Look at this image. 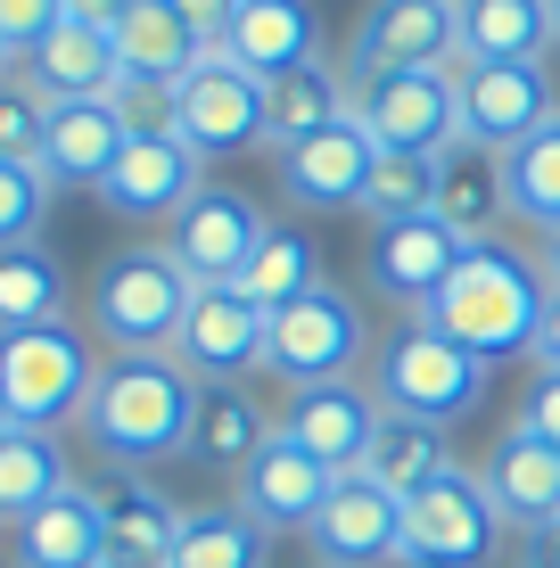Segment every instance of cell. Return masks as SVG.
<instances>
[{
  "label": "cell",
  "instance_id": "cb8c5ba5",
  "mask_svg": "<svg viewBox=\"0 0 560 568\" xmlns=\"http://www.w3.org/2000/svg\"><path fill=\"white\" fill-rule=\"evenodd\" d=\"M132 124L115 100H58L50 108V132H42V173L58 190H100L108 165L124 156Z\"/></svg>",
  "mask_w": 560,
  "mask_h": 568
},
{
  "label": "cell",
  "instance_id": "681fc988",
  "mask_svg": "<svg viewBox=\"0 0 560 568\" xmlns=\"http://www.w3.org/2000/svg\"><path fill=\"white\" fill-rule=\"evenodd\" d=\"M552 33H560V0H552Z\"/></svg>",
  "mask_w": 560,
  "mask_h": 568
},
{
  "label": "cell",
  "instance_id": "f6af8a7d",
  "mask_svg": "<svg viewBox=\"0 0 560 568\" xmlns=\"http://www.w3.org/2000/svg\"><path fill=\"white\" fill-rule=\"evenodd\" d=\"M190 17H198V33L206 42H223V17H231V0H182Z\"/></svg>",
  "mask_w": 560,
  "mask_h": 568
},
{
  "label": "cell",
  "instance_id": "d4e9b609",
  "mask_svg": "<svg viewBox=\"0 0 560 568\" xmlns=\"http://www.w3.org/2000/svg\"><path fill=\"white\" fill-rule=\"evenodd\" d=\"M461 17V67H544L552 0H454Z\"/></svg>",
  "mask_w": 560,
  "mask_h": 568
},
{
  "label": "cell",
  "instance_id": "7bdbcfd3",
  "mask_svg": "<svg viewBox=\"0 0 560 568\" xmlns=\"http://www.w3.org/2000/svg\"><path fill=\"white\" fill-rule=\"evenodd\" d=\"M536 371H560V288L544 297V322H536Z\"/></svg>",
  "mask_w": 560,
  "mask_h": 568
},
{
  "label": "cell",
  "instance_id": "4fadbf2b",
  "mask_svg": "<svg viewBox=\"0 0 560 568\" xmlns=\"http://www.w3.org/2000/svg\"><path fill=\"white\" fill-rule=\"evenodd\" d=\"M198 190H206V156L190 149L182 132H132L124 156L108 165L100 199L124 214V223H173Z\"/></svg>",
  "mask_w": 560,
  "mask_h": 568
},
{
  "label": "cell",
  "instance_id": "8992f818",
  "mask_svg": "<svg viewBox=\"0 0 560 568\" xmlns=\"http://www.w3.org/2000/svg\"><path fill=\"white\" fill-rule=\"evenodd\" d=\"M371 355V322L346 288H305L297 305L273 313V346H264V371L297 396V387H330V379H355V363Z\"/></svg>",
  "mask_w": 560,
  "mask_h": 568
},
{
  "label": "cell",
  "instance_id": "7402d4cb",
  "mask_svg": "<svg viewBox=\"0 0 560 568\" xmlns=\"http://www.w3.org/2000/svg\"><path fill=\"white\" fill-rule=\"evenodd\" d=\"M108 33H115V58H124V83H165V91L215 50L182 0H124Z\"/></svg>",
  "mask_w": 560,
  "mask_h": 568
},
{
  "label": "cell",
  "instance_id": "44dd1931",
  "mask_svg": "<svg viewBox=\"0 0 560 568\" xmlns=\"http://www.w3.org/2000/svg\"><path fill=\"white\" fill-rule=\"evenodd\" d=\"M17 83L33 91V100H115V83H124V58H115V33L108 26H83V17H67L58 33H42L26 58H17Z\"/></svg>",
  "mask_w": 560,
  "mask_h": 568
},
{
  "label": "cell",
  "instance_id": "83f0119b",
  "mask_svg": "<svg viewBox=\"0 0 560 568\" xmlns=\"http://www.w3.org/2000/svg\"><path fill=\"white\" fill-rule=\"evenodd\" d=\"M264 437H273V413H264L247 387H198V413H190V445L182 454L198 469L240 478V469L264 454Z\"/></svg>",
  "mask_w": 560,
  "mask_h": 568
},
{
  "label": "cell",
  "instance_id": "bcb514c9",
  "mask_svg": "<svg viewBox=\"0 0 560 568\" xmlns=\"http://www.w3.org/2000/svg\"><path fill=\"white\" fill-rule=\"evenodd\" d=\"M115 9L124 0H67V17H83V26H115Z\"/></svg>",
  "mask_w": 560,
  "mask_h": 568
},
{
  "label": "cell",
  "instance_id": "60d3db41",
  "mask_svg": "<svg viewBox=\"0 0 560 568\" xmlns=\"http://www.w3.org/2000/svg\"><path fill=\"white\" fill-rule=\"evenodd\" d=\"M115 108H124L132 132H173V91L165 83H115Z\"/></svg>",
  "mask_w": 560,
  "mask_h": 568
},
{
  "label": "cell",
  "instance_id": "5b68a950",
  "mask_svg": "<svg viewBox=\"0 0 560 568\" xmlns=\"http://www.w3.org/2000/svg\"><path fill=\"white\" fill-rule=\"evenodd\" d=\"M91 338L74 322H42V329H0V420L9 428H67L91 404Z\"/></svg>",
  "mask_w": 560,
  "mask_h": 568
},
{
  "label": "cell",
  "instance_id": "b9f144b4",
  "mask_svg": "<svg viewBox=\"0 0 560 568\" xmlns=\"http://www.w3.org/2000/svg\"><path fill=\"white\" fill-rule=\"evenodd\" d=\"M519 428H536L544 445H560V371H536L528 404H519Z\"/></svg>",
  "mask_w": 560,
  "mask_h": 568
},
{
  "label": "cell",
  "instance_id": "52a82bcc",
  "mask_svg": "<svg viewBox=\"0 0 560 568\" xmlns=\"http://www.w3.org/2000/svg\"><path fill=\"white\" fill-rule=\"evenodd\" d=\"M355 124L379 149H413V156H454L461 149V91L454 67H379L355 74Z\"/></svg>",
  "mask_w": 560,
  "mask_h": 568
},
{
  "label": "cell",
  "instance_id": "9c48e42d",
  "mask_svg": "<svg viewBox=\"0 0 560 568\" xmlns=\"http://www.w3.org/2000/svg\"><path fill=\"white\" fill-rule=\"evenodd\" d=\"M503 544V511L487 503V478L446 469L404 503V560L396 568H487Z\"/></svg>",
  "mask_w": 560,
  "mask_h": 568
},
{
  "label": "cell",
  "instance_id": "5bb4252c",
  "mask_svg": "<svg viewBox=\"0 0 560 568\" xmlns=\"http://www.w3.org/2000/svg\"><path fill=\"white\" fill-rule=\"evenodd\" d=\"M305 536H314L322 568H396L404 560V495H388L363 469H346Z\"/></svg>",
  "mask_w": 560,
  "mask_h": 568
},
{
  "label": "cell",
  "instance_id": "e0dca14e",
  "mask_svg": "<svg viewBox=\"0 0 560 568\" xmlns=\"http://www.w3.org/2000/svg\"><path fill=\"white\" fill-rule=\"evenodd\" d=\"M273 165H281L288 206H305V214H338V206H363V182H371V165H379V141L355 124V115H346V124L314 132V141L273 149Z\"/></svg>",
  "mask_w": 560,
  "mask_h": 568
},
{
  "label": "cell",
  "instance_id": "d6a6232c",
  "mask_svg": "<svg viewBox=\"0 0 560 568\" xmlns=\"http://www.w3.org/2000/svg\"><path fill=\"white\" fill-rule=\"evenodd\" d=\"M240 297H256L264 313H281V305H297L305 288H322V247H314V231H297V223H273L256 240V256H247L240 281Z\"/></svg>",
  "mask_w": 560,
  "mask_h": 568
},
{
  "label": "cell",
  "instance_id": "8fae6325",
  "mask_svg": "<svg viewBox=\"0 0 560 568\" xmlns=\"http://www.w3.org/2000/svg\"><path fill=\"white\" fill-rule=\"evenodd\" d=\"M264 346H273V313L256 297H240V288H198L182 338H173V363L198 387H240L247 371H264Z\"/></svg>",
  "mask_w": 560,
  "mask_h": 568
},
{
  "label": "cell",
  "instance_id": "2e32d148",
  "mask_svg": "<svg viewBox=\"0 0 560 568\" xmlns=\"http://www.w3.org/2000/svg\"><path fill=\"white\" fill-rule=\"evenodd\" d=\"M379 67H461V17L454 0H371L346 50V74Z\"/></svg>",
  "mask_w": 560,
  "mask_h": 568
},
{
  "label": "cell",
  "instance_id": "f35d334b",
  "mask_svg": "<svg viewBox=\"0 0 560 568\" xmlns=\"http://www.w3.org/2000/svg\"><path fill=\"white\" fill-rule=\"evenodd\" d=\"M42 132H50V100H33L26 83H0V156L9 165H42Z\"/></svg>",
  "mask_w": 560,
  "mask_h": 568
},
{
  "label": "cell",
  "instance_id": "484cf974",
  "mask_svg": "<svg viewBox=\"0 0 560 568\" xmlns=\"http://www.w3.org/2000/svg\"><path fill=\"white\" fill-rule=\"evenodd\" d=\"M100 560H108L100 486H67L33 519H17V568H100Z\"/></svg>",
  "mask_w": 560,
  "mask_h": 568
},
{
  "label": "cell",
  "instance_id": "ac0fdd59",
  "mask_svg": "<svg viewBox=\"0 0 560 568\" xmlns=\"http://www.w3.org/2000/svg\"><path fill=\"white\" fill-rule=\"evenodd\" d=\"M330 486H338V469H322L305 445H288L281 428H273V437H264V454L240 469V495H231V503H240L264 536H305L314 511L330 503Z\"/></svg>",
  "mask_w": 560,
  "mask_h": 568
},
{
  "label": "cell",
  "instance_id": "6da1fadb",
  "mask_svg": "<svg viewBox=\"0 0 560 568\" xmlns=\"http://www.w3.org/2000/svg\"><path fill=\"white\" fill-rule=\"evenodd\" d=\"M544 297H552V281H544V264H536V256H519V247H503V240H478L420 322H437L454 346H470V355L495 371L511 355H536Z\"/></svg>",
  "mask_w": 560,
  "mask_h": 568
},
{
  "label": "cell",
  "instance_id": "f1b7e54d",
  "mask_svg": "<svg viewBox=\"0 0 560 568\" xmlns=\"http://www.w3.org/2000/svg\"><path fill=\"white\" fill-rule=\"evenodd\" d=\"M363 478H379L388 495L413 503L420 486H437L454 469V445H446V428H429V420H404V413H379L371 428V445H363Z\"/></svg>",
  "mask_w": 560,
  "mask_h": 568
},
{
  "label": "cell",
  "instance_id": "e575fe53",
  "mask_svg": "<svg viewBox=\"0 0 560 568\" xmlns=\"http://www.w3.org/2000/svg\"><path fill=\"white\" fill-rule=\"evenodd\" d=\"M437 214L461 231V240H495V223L511 214L503 199V156H487V149H454L446 156V182H437Z\"/></svg>",
  "mask_w": 560,
  "mask_h": 568
},
{
  "label": "cell",
  "instance_id": "ffe728a7",
  "mask_svg": "<svg viewBox=\"0 0 560 568\" xmlns=\"http://www.w3.org/2000/svg\"><path fill=\"white\" fill-rule=\"evenodd\" d=\"M273 428L288 445H305L322 469H355L363 462V445H371V428H379V396L371 387H355V379H330V387H297V396L273 413Z\"/></svg>",
  "mask_w": 560,
  "mask_h": 568
},
{
  "label": "cell",
  "instance_id": "3957f363",
  "mask_svg": "<svg viewBox=\"0 0 560 568\" xmlns=\"http://www.w3.org/2000/svg\"><path fill=\"white\" fill-rule=\"evenodd\" d=\"M190 297H198V281L165 256V240L115 247L100 264V281H91V329L115 355H173V338L190 322Z\"/></svg>",
  "mask_w": 560,
  "mask_h": 568
},
{
  "label": "cell",
  "instance_id": "30bf717a",
  "mask_svg": "<svg viewBox=\"0 0 560 568\" xmlns=\"http://www.w3.org/2000/svg\"><path fill=\"white\" fill-rule=\"evenodd\" d=\"M264 206L247 199V190H223V182H206L198 199H190L182 214L165 223V256L190 272L198 288H231L247 272V256H256V240H264Z\"/></svg>",
  "mask_w": 560,
  "mask_h": 568
},
{
  "label": "cell",
  "instance_id": "7a4b0ae2",
  "mask_svg": "<svg viewBox=\"0 0 560 568\" xmlns=\"http://www.w3.org/2000/svg\"><path fill=\"white\" fill-rule=\"evenodd\" d=\"M190 413H198V379L173 355H108L100 379H91L83 428L108 462L149 469V462H173L190 445Z\"/></svg>",
  "mask_w": 560,
  "mask_h": 568
},
{
  "label": "cell",
  "instance_id": "74e56055",
  "mask_svg": "<svg viewBox=\"0 0 560 568\" xmlns=\"http://www.w3.org/2000/svg\"><path fill=\"white\" fill-rule=\"evenodd\" d=\"M50 173L42 165H9L0 156V247H26V240H42V214H50Z\"/></svg>",
  "mask_w": 560,
  "mask_h": 568
},
{
  "label": "cell",
  "instance_id": "277c9868",
  "mask_svg": "<svg viewBox=\"0 0 560 568\" xmlns=\"http://www.w3.org/2000/svg\"><path fill=\"white\" fill-rule=\"evenodd\" d=\"M371 396H379V413L454 428L461 413H478V396H487V363H478L470 346H454L437 322L404 313V329L371 355Z\"/></svg>",
  "mask_w": 560,
  "mask_h": 568
},
{
  "label": "cell",
  "instance_id": "9a60e30c",
  "mask_svg": "<svg viewBox=\"0 0 560 568\" xmlns=\"http://www.w3.org/2000/svg\"><path fill=\"white\" fill-rule=\"evenodd\" d=\"M470 240L446 223V214H404V223H371V288L404 313H429L437 288L461 272Z\"/></svg>",
  "mask_w": 560,
  "mask_h": 568
},
{
  "label": "cell",
  "instance_id": "1f68e13d",
  "mask_svg": "<svg viewBox=\"0 0 560 568\" xmlns=\"http://www.w3.org/2000/svg\"><path fill=\"white\" fill-rule=\"evenodd\" d=\"M165 568H273V536L240 503H206V511H182Z\"/></svg>",
  "mask_w": 560,
  "mask_h": 568
},
{
  "label": "cell",
  "instance_id": "ba28073f",
  "mask_svg": "<svg viewBox=\"0 0 560 568\" xmlns=\"http://www.w3.org/2000/svg\"><path fill=\"white\" fill-rule=\"evenodd\" d=\"M173 132L215 165L256 141H273V83H256L247 67H231L223 50H206L198 67L173 83Z\"/></svg>",
  "mask_w": 560,
  "mask_h": 568
},
{
  "label": "cell",
  "instance_id": "ee69618b",
  "mask_svg": "<svg viewBox=\"0 0 560 568\" xmlns=\"http://www.w3.org/2000/svg\"><path fill=\"white\" fill-rule=\"evenodd\" d=\"M519 552H528V568H560V519H552V527H528V536H519Z\"/></svg>",
  "mask_w": 560,
  "mask_h": 568
},
{
  "label": "cell",
  "instance_id": "836d02e7",
  "mask_svg": "<svg viewBox=\"0 0 560 568\" xmlns=\"http://www.w3.org/2000/svg\"><path fill=\"white\" fill-rule=\"evenodd\" d=\"M42 322H67V264L42 240L0 247V329H42Z\"/></svg>",
  "mask_w": 560,
  "mask_h": 568
},
{
  "label": "cell",
  "instance_id": "4316f807",
  "mask_svg": "<svg viewBox=\"0 0 560 568\" xmlns=\"http://www.w3.org/2000/svg\"><path fill=\"white\" fill-rule=\"evenodd\" d=\"M100 519H108V560H115V568H165V560H173L182 503L157 495L149 478H115V486H100Z\"/></svg>",
  "mask_w": 560,
  "mask_h": 568
},
{
  "label": "cell",
  "instance_id": "ab89813d",
  "mask_svg": "<svg viewBox=\"0 0 560 568\" xmlns=\"http://www.w3.org/2000/svg\"><path fill=\"white\" fill-rule=\"evenodd\" d=\"M58 26H67V0H0V42H9V58H26Z\"/></svg>",
  "mask_w": 560,
  "mask_h": 568
},
{
  "label": "cell",
  "instance_id": "7dc6e473",
  "mask_svg": "<svg viewBox=\"0 0 560 568\" xmlns=\"http://www.w3.org/2000/svg\"><path fill=\"white\" fill-rule=\"evenodd\" d=\"M536 264H544V281L560 288V231H544V256H536Z\"/></svg>",
  "mask_w": 560,
  "mask_h": 568
},
{
  "label": "cell",
  "instance_id": "d6986e66",
  "mask_svg": "<svg viewBox=\"0 0 560 568\" xmlns=\"http://www.w3.org/2000/svg\"><path fill=\"white\" fill-rule=\"evenodd\" d=\"M215 50L231 67H247L256 83H281V74L322 58V17H314V0H231Z\"/></svg>",
  "mask_w": 560,
  "mask_h": 568
},
{
  "label": "cell",
  "instance_id": "d590c367",
  "mask_svg": "<svg viewBox=\"0 0 560 568\" xmlns=\"http://www.w3.org/2000/svg\"><path fill=\"white\" fill-rule=\"evenodd\" d=\"M503 199L528 231H560V115L503 156Z\"/></svg>",
  "mask_w": 560,
  "mask_h": 568
},
{
  "label": "cell",
  "instance_id": "4dcf8cb0",
  "mask_svg": "<svg viewBox=\"0 0 560 568\" xmlns=\"http://www.w3.org/2000/svg\"><path fill=\"white\" fill-rule=\"evenodd\" d=\"M74 486L67 454H58L50 428H0V527L33 519L42 503H58Z\"/></svg>",
  "mask_w": 560,
  "mask_h": 568
},
{
  "label": "cell",
  "instance_id": "c3c4849f",
  "mask_svg": "<svg viewBox=\"0 0 560 568\" xmlns=\"http://www.w3.org/2000/svg\"><path fill=\"white\" fill-rule=\"evenodd\" d=\"M9 74H17V58H9V42H0V83H9Z\"/></svg>",
  "mask_w": 560,
  "mask_h": 568
},
{
  "label": "cell",
  "instance_id": "f546056e",
  "mask_svg": "<svg viewBox=\"0 0 560 568\" xmlns=\"http://www.w3.org/2000/svg\"><path fill=\"white\" fill-rule=\"evenodd\" d=\"M355 115V74H346V58L322 50L314 67H297V74H281L273 83V149L288 141H314V132H330Z\"/></svg>",
  "mask_w": 560,
  "mask_h": 568
},
{
  "label": "cell",
  "instance_id": "7c38bea8",
  "mask_svg": "<svg viewBox=\"0 0 560 568\" xmlns=\"http://www.w3.org/2000/svg\"><path fill=\"white\" fill-rule=\"evenodd\" d=\"M454 91H461V149L487 156H511L536 124L560 115L544 67H454Z\"/></svg>",
  "mask_w": 560,
  "mask_h": 568
},
{
  "label": "cell",
  "instance_id": "f907efd6",
  "mask_svg": "<svg viewBox=\"0 0 560 568\" xmlns=\"http://www.w3.org/2000/svg\"><path fill=\"white\" fill-rule=\"evenodd\" d=\"M100 568H115V560H100Z\"/></svg>",
  "mask_w": 560,
  "mask_h": 568
},
{
  "label": "cell",
  "instance_id": "603a6c76",
  "mask_svg": "<svg viewBox=\"0 0 560 568\" xmlns=\"http://www.w3.org/2000/svg\"><path fill=\"white\" fill-rule=\"evenodd\" d=\"M478 478H487V503L503 511V527H519V536L560 519V445H544L536 428L511 420L503 437H495V454H487Z\"/></svg>",
  "mask_w": 560,
  "mask_h": 568
},
{
  "label": "cell",
  "instance_id": "8d00e7d4",
  "mask_svg": "<svg viewBox=\"0 0 560 568\" xmlns=\"http://www.w3.org/2000/svg\"><path fill=\"white\" fill-rule=\"evenodd\" d=\"M437 182H446V156H413V149H379L363 206L371 223H404V214H437Z\"/></svg>",
  "mask_w": 560,
  "mask_h": 568
}]
</instances>
